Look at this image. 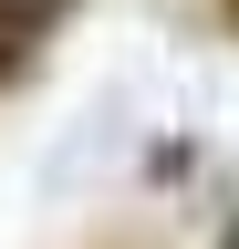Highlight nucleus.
<instances>
[{"instance_id":"f257e3e1","label":"nucleus","mask_w":239,"mask_h":249,"mask_svg":"<svg viewBox=\"0 0 239 249\" xmlns=\"http://www.w3.org/2000/svg\"><path fill=\"white\" fill-rule=\"evenodd\" d=\"M73 11H83V0H0V93H21L42 73V52L63 42Z\"/></svg>"},{"instance_id":"7ed1b4c3","label":"nucleus","mask_w":239,"mask_h":249,"mask_svg":"<svg viewBox=\"0 0 239 249\" xmlns=\"http://www.w3.org/2000/svg\"><path fill=\"white\" fill-rule=\"evenodd\" d=\"M208 11H219V31H239V0H208Z\"/></svg>"},{"instance_id":"f03ea898","label":"nucleus","mask_w":239,"mask_h":249,"mask_svg":"<svg viewBox=\"0 0 239 249\" xmlns=\"http://www.w3.org/2000/svg\"><path fill=\"white\" fill-rule=\"evenodd\" d=\"M219 249H239V197H229V218H219Z\"/></svg>"}]
</instances>
